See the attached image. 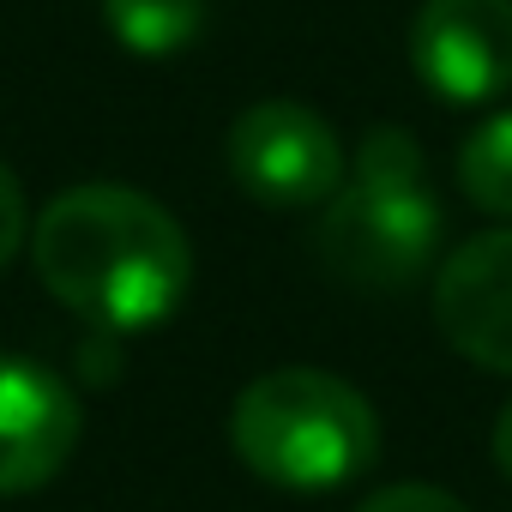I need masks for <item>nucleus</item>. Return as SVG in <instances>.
I'll list each match as a JSON object with an SVG mask.
<instances>
[{"label": "nucleus", "mask_w": 512, "mask_h": 512, "mask_svg": "<svg viewBox=\"0 0 512 512\" xmlns=\"http://www.w3.org/2000/svg\"><path fill=\"white\" fill-rule=\"evenodd\" d=\"M356 512H464V500H452V494L434 488V482H386V488H374Z\"/></svg>", "instance_id": "obj_10"}, {"label": "nucleus", "mask_w": 512, "mask_h": 512, "mask_svg": "<svg viewBox=\"0 0 512 512\" xmlns=\"http://www.w3.org/2000/svg\"><path fill=\"white\" fill-rule=\"evenodd\" d=\"M434 326L464 362L512 374V229L470 235L446 253L434 278Z\"/></svg>", "instance_id": "obj_6"}, {"label": "nucleus", "mask_w": 512, "mask_h": 512, "mask_svg": "<svg viewBox=\"0 0 512 512\" xmlns=\"http://www.w3.org/2000/svg\"><path fill=\"white\" fill-rule=\"evenodd\" d=\"M458 187L482 211L512 217V109L494 115V121H482L464 139V151H458Z\"/></svg>", "instance_id": "obj_9"}, {"label": "nucleus", "mask_w": 512, "mask_h": 512, "mask_svg": "<svg viewBox=\"0 0 512 512\" xmlns=\"http://www.w3.org/2000/svg\"><path fill=\"white\" fill-rule=\"evenodd\" d=\"M494 464H500V470L512 476V404H506V410L494 416Z\"/></svg>", "instance_id": "obj_12"}, {"label": "nucleus", "mask_w": 512, "mask_h": 512, "mask_svg": "<svg viewBox=\"0 0 512 512\" xmlns=\"http://www.w3.org/2000/svg\"><path fill=\"white\" fill-rule=\"evenodd\" d=\"M79 392L31 356H0V494H31L73 458Z\"/></svg>", "instance_id": "obj_7"}, {"label": "nucleus", "mask_w": 512, "mask_h": 512, "mask_svg": "<svg viewBox=\"0 0 512 512\" xmlns=\"http://www.w3.org/2000/svg\"><path fill=\"white\" fill-rule=\"evenodd\" d=\"M410 61L440 103H494L512 85V0H422Z\"/></svg>", "instance_id": "obj_5"}, {"label": "nucleus", "mask_w": 512, "mask_h": 512, "mask_svg": "<svg viewBox=\"0 0 512 512\" xmlns=\"http://www.w3.org/2000/svg\"><path fill=\"white\" fill-rule=\"evenodd\" d=\"M103 19L115 43L139 61H169L181 55L199 25H205V0H103Z\"/></svg>", "instance_id": "obj_8"}, {"label": "nucleus", "mask_w": 512, "mask_h": 512, "mask_svg": "<svg viewBox=\"0 0 512 512\" xmlns=\"http://www.w3.org/2000/svg\"><path fill=\"white\" fill-rule=\"evenodd\" d=\"M350 157L332 133V121L296 97H266L229 127V175L235 187L266 211H302L326 205L344 181Z\"/></svg>", "instance_id": "obj_4"}, {"label": "nucleus", "mask_w": 512, "mask_h": 512, "mask_svg": "<svg viewBox=\"0 0 512 512\" xmlns=\"http://www.w3.org/2000/svg\"><path fill=\"white\" fill-rule=\"evenodd\" d=\"M440 241V205L422 181V145L404 127H374L320 217V260L356 290L422 278Z\"/></svg>", "instance_id": "obj_3"}, {"label": "nucleus", "mask_w": 512, "mask_h": 512, "mask_svg": "<svg viewBox=\"0 0 512 512\" xmlns=\"http://www.w3.org/2000/svg\"><path fill=\"white\" fill-rule=\"evenodd\" d=\"M19 241H25V187H19V175L0 163V266L19 253Z\"/></svg>", "instance_id": "obj_11"}, {"label": "nucleus", "mask_w": 512, "mask_h": 512, "mask_svg": "<svg viewBox=\"0 0 512 512\" xmlns=\"http://www.w3.org/2000/svg\"><path fill=\"white\" fill-rule=\"evenodd\" d=\"M31 260L49 296L103 332L163 326L193 284L181 223L151 193L115 181L55 193L31 229Z\"/></svg>", "instance_id": "obj_1"}, {"label": "nucleus", "mask_w": 512, "mask_h": 512, "mask_svg": "<svg viewBox=\"0 0 512 512\" xmlns=\"http://www.w3.org/2000/svg\"><path fill=\"white\" fill-rule=\"evenodd\" d=\"M235 458L290 494H332L356 482L380 452L374 404L326 368H272L241 386L229 410Z\"/></svg>", "instance_id": "obj_2"}]
</instances>
